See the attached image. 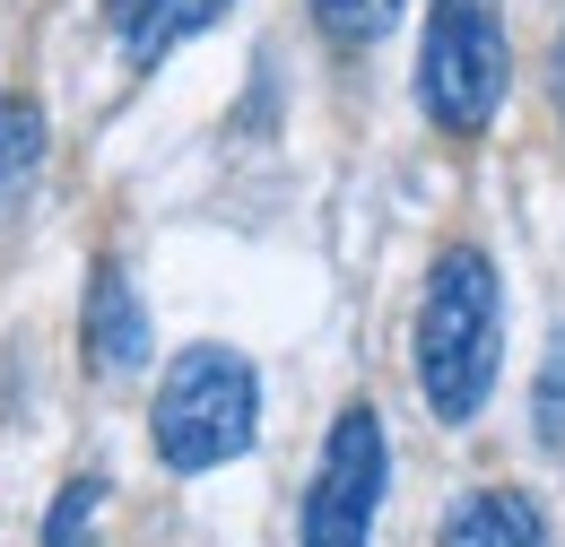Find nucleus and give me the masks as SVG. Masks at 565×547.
Wrapping results in <instances>:
<instances>
[{
	"label": "nucleus",
	"mask_w": 565,
	"mask_h": 547,
	"mask_svg": "<svg viewBox=\"0 0 565 547\" xmlns=\"http://www.w3.org/2000/svg\"><path fill=\"white\" fill-rule=\"evenodd\" d=\"M504 365V287L479 244H452L418 296V383L444 426H470Z\"/></svg>",
	"instance_id": "f257e3e1"
},
{
	"label": "nucleus",
	"mask_w": 565,
	"mask_h": 547,
	"mask_svg": "<svg viewBox=\"0 0 565 547\" xmlns=\"http://www.w3.org/2000/svg\"><path fill=\"white\" fill-rule=\"evenodd\" d=\"M262 435V374L235 356V347H183L157 383V409H148V443L174 479H201V470H226L244 461Z\"/></svg>",
	"instance_id": "f03ea898"
},
{
	"label": "nucleus",
	"mask_w": 565,
	"mask_h": 547,
	"mask_svg": "<svg viewBox=\"0 0 565 547\" xmlns=\"http://www.w3.org/2000/svg\"><path fill=\"white\" fill-rule=\"evenodd\" d=\"M513 87V44H504V0H426L418 44V105L435 131H488Z\"/></svg>",
	"instance_id": "7ed1b4c3"
},
{
	"label": "nucleus",
	"mask_w": 565,
	"mask_h": 547,
	"mask_svg": "<svg viewBox=\"0 0 565 547\" xmlns=\"http://www.w3.org/2000/svg\"><path fill=\"white\" fill-rule=\"evenodd\" d=\"M383 486H392V435L374 409H340L331 417V443H322V470L305 495V547H365L374 539V513H383Z\"/></svg>",
	"instance_id": "20e7f679"
},
{
	"label": "nucleus",
	"mask_w": 565,
	"mask_h": 547,
	"mask_svg": "<svg viewBox=\"0 0 565 547\" xmlns=\"http://www.w3.org/2000/svg\"><path fill=\"white\" fill-rule=\"evenodd\" d=\"M87 365L96 374H140L148 365V304H140V287H131V270L122 261H96V278H87Z\"/></svg>",
	"instance_id": "39448f33"
},
{
	"label": "nucleus",
	"mask_w": 565,
	"mask_h": 547,
	"mask_svg": "<svg viewBox=\"0 0 565 547\" xmlns=\"http://www.w3.org/2000/svg\"><path fill=\"white\" fill-rule=\"evenodd\" d=\"M435 547H548V522H540L531 495L479 486V495H461V504L444 513V539Z\"/></svg>",
	"instance_id": "423d86ee"
},
{
	"label": "nucleus",
	"mask_w": 565,
	"mask_h": 547,
	"mask_svg": "<svg viewBox=\"0 0 565 547\" xmlns=\"http://www.w3.org/2000/svg\"><path fill=\"white\" fill-rule=\"evenodd\" d=\"M235 0H148L140 18L122 26V53H131V69H157L174 44H192V35H210L217 18H226Z\"/></svg>",
	"instance_id": "0eeeda50"
},
{
	"label": "nucleus",
	"mask_w": 565,
	"mask_h": 547,
	"mask_svg": "<svg viewBox=\"0 0 565 547\" xmlns=\"http://www.w3.org/2000/svg\"><path fill=\"white\" fill-rule=\"evenodd\" d=\"M44 148H53V131H44V105H35V96H0V217L35 192Z\"/></svg>",
	"instance_id": "6e6552de"
},
{
	"label": "nucleus",
	"mask_w": 565,
	"mask_h": 547,
	"mask_svg": "<svg viewBox=\"0 0 565 547\" xmlns=\"http://www.w3.org/2000/svg\"><path fill=\"white\" fill-rule=\"evenodd\" d=\"M96 513H105V479L87 470V479H71L62 495H53V513H44V547H87V539H96Z\"/></svg>",
	"instance_id": "1a4fd4ad"
},
{
	"label": "nucleus",
	"mask_w": 565,
	"mask_h": 547,
	"mask_svg": "<svg viewBox=\"0 0 565 547\" xmlns=\"http://www.w3.org/2000/svg\"><path fill=\"white\" fill-rule=\"evenodd\" d=\"M313 9V26L331 35V44H374V35H392V18H401V0H305Z\"/></svg>",
	"instance_id": "9d476101"
},
{
	"label": "nucleus",
	"mask_w": 565,
	"mask_h": 547,
	"mask_svg": "<svg viewBox=\"0 0 565 547\" xmlns=\"http://www.w3.org/2000/svg\"><path fill=\"white\" fill-rule=\"evenodd\" d=\"M548 96H557V122H565V35H557V53H548Z\"/></svg>",
	"instance_id": "9b49d317"
},
{
	"label": "nucleus",
	"mask_w": 565,
	"mask_h": 547,
	"mask_svg": "<svg viewBox=\"0 0 565 547\" xmlns=\"http://www.w3.org/2000/svg\"><path fill=\"white\" fill-rule=\"evenodd\" d=\"M148 0H105V26H114V35H122V26H131V18H140Z\"/></svg>",
	"instance_id": "f8f14e48"
}]
</instances>
